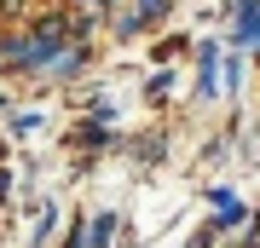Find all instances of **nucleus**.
<instances>
[{
    "label": "nucleus",
    "mask_w": 260,
    "mask_h": 248,
    "mask_svg": "<svg viewBox=\"0 0 260 248\" xmlns=\"http://www.w3.org/2000/svg\"><path fill=\"white\" fill-rule=\"evenodd\" d=\"M237 87H243V64L232 58V64H225V92H237Z\"/></svg>",
    "instance_id": "8"
},
{
    "label": "nucleus",
    "mask_w": 260,
    "mask_h": 248,
    "mask_svg": "<svg viewBox=\"0 0 260 248\" xmlns=\"http://www.w3.org/2000/svg\"><path fill=\"white\" fill-rule=\"evenodd\" d=\"M52 225H58V214L47 208V214H41V225H35V237H29V248H41V242H47V237H52Z\"/></svg>",
    "instance_id": "5"
},
{
    "label": "nucleus",
    "mask_w": 260,
    "mask_h": 248,
    "mask_svg": "<svg viewBox=\"0 0 260 248\" xmlns=\"http://www.w3.org/2000/svg\"><path fill=\"white\" fill-rule=\"evenodd\" d=\"M168 87H174V75H150V87H145V98H150V104H162V98H168Z\"/></svg>",
    "instance_id": "4"
},
{
    "label": "nucleus",
    "mask_w": 260,
    "mask_h": 248,
    "mask_svg": "<svg viewBox=\"0 0 260 248\" xmlns=\"http://www.w3.org/2000/svg\"><path fill=\"white\" fill-rule=\"evenodd\" d=\"M197 64H203V69H220V46H214V41L197 46Z\"/></svg>",
    "instance_id": "6"
},
{
    "label": "nucleus",
    "mask_w": 260,
    "mask_h": 248,
    "mask_svg": "<svg viewBox=\"0 0 260 248\" xmlns=\"http://www.w3.org/2000/svg\"><path fill=\"white\" fill-rule=\"evenodd\" d=\"M81 145L87 150H104V127H81Z\"/></svg>",
    "instance_id": "9"
},
{
    "label": "nucleus",
    "mask_w": 260,
    "mask_h": 248,
    "mask_svg": "<svg viewBox=\"0 0 260 248\" xmlns=\"http://www.w3.org/2000/svg\"><path fill=\"white\" fill-rule=\"evenodd\" d=\"M232 18H237V29H232L237 41H260V0H237Z\"/></svg>",
    "instance_id": "2"
},
{
    "label": "nucleus",
    "mask_w": 260,
    "mask_h": 248,
    "mask_svg": "<svg viewBox=\"0 0 260 248\" xmlns=\"http://www.w3.org/2000/svg\"><path fill=\"white\" fill-rule=\"evenodd\" d=\"M0 191H6V173H0Z\"/></svg>",
    "instance_id": "10"
},
{
    "label": "nucleus",
    "mask_w": 260,
    "mask_h": 248,
    "mask_svg": "<svg viewBox=\"0 0 260 248\" xmlns=\"http://www.w3.org/2000/svg\"><path fill=\"white\" fill-rule=\"evenodd\" d=\"M110 237H116V214H99L93 231H87V248H110Z\"/></svg>",
    "instance_id": "3"
},
{
    "label": "nucleus",
    "mask_w": 260,
    "mask_h": 248,
    "mask_svg": "<svg viewBox=\"0 0 260 248\" xmlns=\"http://www.w3.org/2000/svg\"><path fill=\"white\" fill-rule=\"evenodd\" d=\"M58 52H64V23H41V35L12 41V64H23V69H52Z\"/></svg>",
    "instance_id": "1"
},
{
    "label": "nucleus",
    "mask_w": 260,
    "mask_h": 248,
    "mask_svg": "<svg viewBox=\"0 0 260 248\" xmlns=\"http://www.w3.org/2000/svg\"><path fill=\"white\" fill-rule=\"evenodd\" d=\"M162 12H168V0H139V18L150 23V18H162Z\"/></svg>",
    "instance_id": "7"
}]
</instances>
